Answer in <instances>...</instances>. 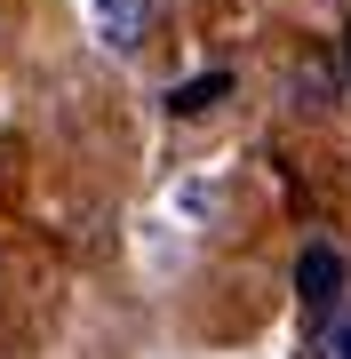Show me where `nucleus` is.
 I'll use <instances>...</instances> for the list:
<instances>
[{"instance_id": "obj_3", "label": "nucleus", "mask_w": 351, "mask_h": 359, "mask_svg": "<svg viewBox=\"0 0 351 359\" xmlns=\"http://www.w3.org/2000/svg\"><path fill=\"white\" fill-rule=\"evenodd\" d=\"M223 96H232V72H208V80H184V88L168 96V112L192 120V112H208V104H223Z\"/></svg>"}, {"instance_id": "obj_2", "label": "nucleus", "mask_w": 351, "mask_h": 359, "mask_svg": "<svg viewBox=\"0 0 351 359\" xmlns=\"http://www.w3.org/2000/svg\"><path fill=\"white\" fill-rule=\"evenodd\" d=\"M96 32H104V48H144L152 0H96Z\"/></svg>"}, {"instance_id": "obj_1", "label": "nucleus", "mask_w": 351, "mask_h": 359, "mask_svg": "<svg viewBox=\"0 0 351 359\" xmlns=\"http://www.w3.org/2000/svg\"><path fill=\"white\" fill-rule=\"evenodd\" d=\"M296 295H303L312 311H327V304L343 295V256H336L327 240H312V248L296 256Z\"/></svg>"}, {"instance_id": "obj_5", "label": "nucleus", "mask_w": 351, "mask_h": 359, "mask_svg": "<svg viewBox=\"0 0 351 359\" xmlns=\"http://www.w3.org/2000/svg\"><path fill=\"white\" fill-rule=\"evenodd\" d=\"M343 88H351V25H343Z\"/></svg>"}, {"instance_id": "obj_4", "label": "nucleus", "mask_w": 351, "mask_h": 359, "mask_svg": "<svg viewBox=\"0 0 351 359\" xmlns=\"http://www.w3.org/2000/svg\"><path fill=\"white\" fill-rule=\"evenodd\" d=\"M319 351H327V359H351V311H336V320H327V335H319Z\"/></svg>"}]
</instances>
